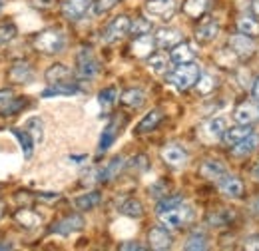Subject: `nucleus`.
<instances>
[{
  "label": "nucleus",
  "mask_w": 259,
  "mask_h": 251,
  "mask_svg": "<svg viewBox=\"0 0 259 251\" xmlns=\"http://www.w3.org/2000/svg\"><path fill=\"white\" fill-rule=\"evenodd\" d=\"M100 201H102L100 191H90V193L78 195V197L74 199V205H76V210H80V212H90V210L96 207Z\"/></svg>",
  "instance_id": "26"
},
{
  "label": "nucleus",
  "mask_w": 259,
  "mask_h": 251,
  "mask_svg": "<svg viewBox=\"0 0 259 251\" xmlns=\"http://www.w3.org/2000/svg\"><path fill=\"white\" fill-rule=\"evenodd\" d=\"M120 249H138V251H142V249H144V245H140L138 241H126V243H122V245H120Z\"/></svg>",
  "instance_id": "51"
},
{
  "label": "nucleus",
  "mask_w": 259,
  "mask_h": 251,
  "mask_svg": "<svg viewBox=\"0 0 259 251\" xmlns=\"http://www.w3.org/2000/svg\"><path fill=\"white\" fill-rule=\"evenodd\" d=\"M72 78V72L64 64H54L46 70V82L48 84H68Z\"/></svg>",
  "instance_id": "21"
},
{
  "label": "nucleus",
  "mask_w": 259,
  "mask_h": 251,
  "mask_svg": "<svg viewBox=\"0 0 259 251\" xmlns=\"http://www.w3.org/2000/svg\"><path fill=\"white\" fill-rule=\"evenodd\" d=\"M26 106V102H24V98H16V100H12L8 106H4L0 112L4 114V116H12V114H16L20 108H24Z\"/></svg>",
  "instance_id": "45"
},
{
  "label": "nucleus",
  "mask_w": 259,
  "mask_h": 251,
  "mask_svg": "<svg viewBox=\"0 0 259 251\" xmlns=\"http://www.w3.org/2000/svg\"><path fill=\"white\" fill-rule=\"evenodd\" d=\"M28 2H30V6L40 8V10H48V8L56 6V0H28Z\"/></svg>",
  "instance_id": "47"
},
{
  "label": "nucleus",
  "mask_w": 259,
  "mask_h": 251,
  "mask_svg": "<svg viewBox=\"0 0 259 251\" xmlns=\"http://www.w3.org/2000/svg\"><path fill=\"white\" fill-rule=\"evenodd\" d=\"M118 2H120V0H94V2H92V12H94L96 16H102V14H106L108 10H112Z\"/></svg>",
  "instance_id": "42"
},
{
  "label": "nucleus",
  "mask_w": 259,
  "mask_h": 251,
  "mask_svg": "<svg viewBox=\"0 0 259 251\" xmlns=\"http://www.w3.org/2000/svg\"><path fill=\"white\" fill-rule=\"evenodd\" d=\"M245 249H257L259 251V235H251L245 241Z\"/></svg>",
  "instance_id": "50"
},
{
  "label": "nucleus",
  "mask_w": 259,
  "mask_h": 251,
  "mask_svg": "<svg viewBox=\"0 0 259 251\" xmlns=\"http://www.w3.org/2000/svg\"><path fill=\"white\" fill-rule=\"evenodd\" d=\"M14 220L18 221L22 227H36V225H40V216L38 214H34V212H30V210H20V212H16L14 214Z\"/></svg>",
  "instance_id": "32"
},
{
  "label": "nucleus",
  "mask_w": 259,
  "mask_h": 251,
  "mask_svg": "<svg viewBox=\"0 0 259 251\" xmlns=\"http://www.w3.org/2000/svg\"><path fill=\"white\" fill-rule=\"evenodd\" d=\"M150 30H152V22L146 20V18H136L130 24V34L132 36H144V34H150Z\"/></svg>",
  "instance_id": "38"
},
{
  "label": "nucleus",
  "mask_w": 259,
  "mask_h": 251,
  "mask_svg": "<svg viewBox=\"0 0 259 251\" xmlns=\"http://www.w3.org/2000/svg\"><path fill=\"white\" fill-rule=\"evenodd\" d=\"M162 159L171 168H184L188 163V152L178 144H167L162 150Z\"/></svg>",
  "instance_id": "10"
},
{
  "label": "nucleus",
  "mask_w": 259,
  "mask_h": 251,
  "mask_svg": "<svg viewBox=\"0 0 259 251\" xmlns=\"http://www.w3.org/2000/svg\"><path fill=\"white\" fill-rule=\"evenodd\" d=\"M251 178H253L255 182H259V161L251 168Z\"/></svg>",
  "instance_id": "53"
},
{
  "label": "nucleus",
  "mask_w": 259,
  "mask_h": 251,
  "mask_svg": "<svg viewBox=\"0 0 259 251\" xmlns=\"http://www.w3.org/2000/svg\"><path fill=\"white\" fill-rule=\"evenodd\" d=\"M257 148H259V136L257 134H251V136L243 138L241 142L233 144L231 154H233L235 157H245V156H249V154H253Z\"/></svg>",
  "instance_id": "17"
},
{
  "label": "nucleus",
  "mask_w": 259,
  "mask_h": 251,
  "mask_svg": "<svg viewBox=\"0 0 259 251\" xmlns=\"http://www.w3.org/2000/svg\"><path fill=\"white\" fill-rule=\"evenodd\" d=\"M148 66L156 72V74H163L167 70V58L163 54H154L148 58Z\"/></svg>",
  "instance_id": "41"
},
{
  "label": "nucleus",
  "mask_w": 259,
  "mask_h": 251,
  "mask_svg": "<svg viewBox=\"0 0 259 251\" xmlns=\"http://www.w3.org/2000/svg\"><path fill=\"white\" fill-rule=\"evenodd\" d=\"M178 10V0H148L146 12L154 18L169 20Z\"/></svg>",
  "instance_id": "5"
},
{
  "label": "nucleus",
  "mask_w": 259,
  "mask_h": 251,
  "mask_svg": "<svg viewBox=\"0 0 259 251\" xmlns=\"http://www.w3.org/2000/svg\"><path fill=\"white\" fill-rule=\"evenodd\" d=\"M130 170H138V172H144V170H148V157L146 156H136L130 159L128 163Z\"/></svg>",
  "instance_id": "46"
},
{
  "label": "nucleus",
  "mask_w": 259,
  "mask_h": 251,
  "mask_svg": "<svg viewBox=\"0 0 259 251\" xmlns=\"http://www.w3.org/2000/svg\"><path fill=\"white\" fill-rule=\"evenodd\" d=\"M237 28H239V32H243V34H247V36H257L259 22L255 18H251V16H241V18L237 20Z\"/></svg>",
  "instance_id": "36"
},
{
  "label": "nucleus",
  "mask_w": 259,
  "mask_h": 251,
  "mask_svg": "<svg viewBox=\"0 0 259 251\" xmlns=\"http://www.w3.org/2000/svg\"><path fill=\"white\" fill-rule=\"evenodd\" d=\"M199 74H201V72H199V66H197V64H194V62L180 64V66L167 76V80H169V84L176 86L178 90H190L192 86H195Z\"/></svg>",
  "instance_id": "2"
},
{
  "label": "nucleus",
  "mask_w": 259,
  "mask_h": 251,
  "mask_svg": "<svg viewBox=\"0 0 259 251\" xmlns=\"http://www.w3.org/2000/svg\"><path fill=\"white\" fill-rule=\"evenodd\" d=\"M0 10H2V0H0Z\"/></svg>",
  "instance_id": "58"
},
{
  "label": "nucleus",
  "mask_w": 259,
  "mask_h": 251,
  "mask_svg": "<svg viewBox=\"0 0 259 251\" xmlns=\"http://www.w3.org/2000/svg\"><path fill=\"white\" fill-rule=\"evenodd\" d=\"M130 24H132L130 18L124 16V14L118 16V18H114V20L106 26V30H104V42H106V44H112V42L124 38L130 32Z\"/></svg>",
  "instance_id": "6"
},
{
  "label": "nucleus",
  "mask_w": 259,
  "mask_h": 251,
  "mask_svg": "<svg viewBox=\"0 0 259 251\" xmlns=\"http://www.w3.org/2000/svg\"><path fill=\"white\" fill-rule=\"evenodd\" d=\"M229 46H231V50L237 54V58H249V56L253 54V50H255V44H253L251 36H247V34H243V32L231 36V38H229Z\"/></svg>",
  "instance_id": "9"
},
{
  "label": "nucleus",
  "mask_w": 259,
  "mask_h": 251,
  "mask_svg": "<svg viewBox=\"0 0 259 251\" xmlns=\"http://www.w3.org/2000/svg\"><path fill=\"white\" fill-rule=\"evenodd\" d=\"M90 8H92V0H64L62 2V14L72 22L80 20Z\"/></svg>",
  "instance_id": "8"
},
{
  "label": "nucleus",
  "mask_w": 259,
  "mask_h": 251,
  "mask_svg": "<svg viewBox=\"0 0 259 251\" xmlns=\"http://www.w3.org/2000/svg\"><path fill=\"white\" fill-rule=\"evenodd\" d=\"M2 214H4V203L0 201V218H2Z\"/></svg>",
  "instance_id": "57"
},
{
  "label": "nucleus",
  "mask_w": 259,
  "mask_h": 251,
  "mask_svg": "<svg viewBox=\"0 0 259 251\" xmlns=\"http://www.w3.org/2000/svg\"><path fill=\"white\" fill-rule=\"evenodd\" d=\"M156 44L160 48H174L176 44L182 42V34L176 30V28H160L156 32Z\"/></svg>",
  "instance_id": "20"
},
{
  "label": "nucleus",
  "mask_w": 259,
  "mask_h": 251,
  "mask_svg": "<svg viewBox=\"0 0 259 251\" xmlns=\"http://www.w3.org/2000/svg\"><path fill=\"white\" fill-rule=\"evenodd\" d=\"M12 132V136L18 140V144L22 146V152H24V157H32V152H34V142L32 136L26 132V130H18V128H12L10 130Z\"/></svg>",
  "instance_id": "27"
},
{
  "label": "nucleus",
  "mask_w": 259,
  "mask_h": 251,
  "mask_svg": "<svg viewBox=\"0 0 259 251\" xmlns=\"http://www.w3.org/2000/svg\"><path fill=\"white\" fill-rule=\"evenodd\" d=\"M148 241L154 249H169L171 247V235L167 233V227H154L148 233Z\"/></svg>",
  "instance_id": "16"
},
{
  "label": "nucleus",
  "mask_w": 259,
  "mask_h": 251,
  "mask_svg": "<svg viewBox=\"0 0 259 251\" xmlns=\"http://www.w3.org/2000/svg\"><path fill=\"white\" fill-rule=\"evenodd\" d=\"M120 214L122 216H126V218H132V220H138V218H142L144 216V205L138 201V199H128V201H124L122 203V207H120Z\"/></svg>",
  "instance_id": "31"
},
{
  "label": "nucleus",
  "mask_w": 259,
  "mask_h": 251,
  "mask_svg": "<svg viewBox=\"0 0 259 251\" xmlns=\"http://www.w3.org/2000/svg\"><path fill=\"white\" fill-rule=\"evenodd\" d=\"M253 8H255V12L259 14V0H253Z\"/></svg>",
  "instance_id": "55"
},
{
  "label": "nucleus",
  "mask_w": 259,
  "mask_h": 251,
  "mask_svg": "<svg viewBox=\"0 0 259 251\" xmlns=\"http://www.w3.org/2000/svg\"><path fill=\"white\" fill-rule=\"evenodd\" d=\"M218 188H220V191L226 197H231V199H237V197L243 195V184H241V180L235 178V176H229V174L222 176L218 180Z\"/></svg>",
  "instance_id": "11"
},
{
  "label": "nucleus",
  "mask_w": 259,
  "mask_h": 251,
  "mask_svg": "<svg viewBox=\"0 0 259 251\" xmlns=\"http://www.w3.org/2000/svg\"><path fill=\"white\" fill-rule=\"evenodd\" d=\"M169 58L171 62L176 64H188V62H194L195 58V48L190 44V42H180L171 48L169 52Z\"/></svg>",
  "instance_id": "15"
},
{
  "label": "nucleus",
  "mask_w": 259,
  "mask_h": 251,
  "mask_svg": "<svg viewBox=\"0 0 259 251\" xmlns=\"http://www.w3.org/2000/svg\"><path fill=\"white\" fill-rule=\"evenodd\" d=\"M158 218H160V223H162L163 227H167V229H180V227H184L186 223H190V221L194 220V210L190 205L180 203L178 207H171L167 212L158 214Z\"/></svg>",
  "instance_id": "3"
},
{
  "label": "nucleus",
  "mask_w": 259,
  "mask_h": 251,
  "mask_svg": "<svg viewBox=\"0 0 259 251\" xmlns=\"http://www.w3.org/2000/svg\"><path fill=\"white\" fill-rule=\"evenodd\" d=\"M66 44L64 32L50 28V30H42L34 38V48L42 54H58Z\"/></svg>",
  "instance_id": "1"
},
{
  "label": "nucleus",
  "mask_w": 259,
  "mask_h": 251,
  "mask_svg": "<svg viewBox=\"0 0 259 251\" xmlns=\"http://www.w3.org/2000/svg\"><path fill=\"white\" fill-rule=\"evenodd\" d=\"M231 220H233V214H229L227 210H224V212L213 214V216L209 218V223H211V225H215V227H226Z\"/></svg>",
  "instance_id": "44"
},
{
  "label": "nucleus",
  "mask_w": 259,
  "mask_h": 251,
  "mask_svg": "<svg viewBox=\"0 0 259 251\" xmlns=\"http://www.w3.org/2000/svg\"><path fill=\"white\" fill-rule=\"evenodd\" d=\"M195 88H197V92L201 96L211 94L215 90V78L211 74H199V78L195 82Z\"/></svg>",
  "instance_id": "35"
},
{
  "label": "nucleus",
  "mask_w": 259,
  "mask_h": 251,
  "mask_svg": "<svg viewBox=\"0 0 259 251\" xmlns=\"http://www.w3.org/2000/svg\"><path fill=\"white\" fill-rule=\"evenodd\" d=\"M180 203H184L182 195H178V193H176V195H171V197H169V195H167V197L163 195L162 199L158 201V205H156V212H158V214H162V212H167V210H171V207H178Z\"/></svg>",
  "instance_id": "39"
},
{
  "label": "nucleus",
  "mask_w": 259,
  "mask_h": 251,
  "mask_svg": "<svg viewBox=\"0 0 259 251\" xmlns=\"http://www.w3.org/2000/svg\"><path fill=\"white\" fill-rule=\"evenodd\" d=\"M218 34H220V24L215 20H205L195 28V38L199 42H211L218 38Z\"/></svg>",
  "instance_id": "23"
},
{
  "label": "nucleus",
  "mask_w": 259,
  "mask_h": 251,
  "mask_svg": "<svg viewBox=\"0 0 259 251\" xmlns=\"http://www.w3.org/2000/svg\"><path fill=\"white\" fill-rule=\"evenodd\" d=\"M257 114H259V104H257Z\"/></svg>",
  "instance_id": "59"
},
{
  "label": "nucleus",
  "mask_w": 259,
  "mask_h": 251,
  "mask_svg": "<svg viewBox=\"0 0 259 251\" xmlns=\"http://www.w3.org/2000/svg\"><path fill=\"white\" fill-rule=\"evenodd\" d=\"M251 94L259 100V78H255V82H253V86H251Z\"/></svg>",
  "instance_id": "52"
},
{
  "label": "nucleus",
  "mask_w": 259,
  "mask_h": 251,
  "mask_svg": "<svg viewBox=\"0 0 259 251\" xmlns=\"http://www.w3.org/2000/svg\"><path fill=\"white\" fill-rule=\"evenodd\" d=\"M118 100V90L114 88V86H110V88H104L100 94H98V104L104 108V110H110L112 106H114V102Z\"/></svg>",
  "instance_id": "37"
},
{
  "label": "nucleus",
  "mask_w": 259,
  "mask_h": 251,
  "mask_svg": "<svg viewBox=\"0 0 259 251\" xmlns=\"http://www.w3.org/2000/svg\"><path fill=\"white\" fill-rule=\"evenodd\" d=\"M251 134H253L251 124H247V126L237 124L235 128H227L226 134H224V142H226L227 146H233V144L241 142L243 138H247V136H251Z\"/></svg>",
  "instance_id": "24"
},
{
  "label": "nucleus",
  "mask_w": 259,
  "mask_h": 251,
  "mask_svg": "<svg viewBox=\"0 0 259 251\" xmlns=\"http://www.w3.org/2000/svg\"><path fill=\"white\" fill-rule=\"evenodd\" d=\"M124 168V159L118 156L114 157L110 163H106V168L102 170V172H98V180L100 182H110V180H114L116 176H118V172Z\"/></svg>",
  "instance_id": "28"
},
{
  "label": "nucleus",
  "mask_w": 259,
  "mask_h": 251,
  "mask_svg": "<svg viewBox=\"0 0 259 251\" xmlns=\"http://www.w3.org/2000/svg\"><path fill=\"white\" fill-rule=\"evenodd\" d=\"M76 72H78V76L84 78V80H92L98 72H100V64H98V60L94 58L92 50L82 48V50L76 54Z\"/></svg>",
  "instance_id": "4"
},
{
  "label": "nucleus",
  "mask_w": 259,
  "mask_h": 251,
  "mask_svg": "<svg viewBox=\"0 0 259 251\" xmlns=\"http://www.w3.org/2000/svg\"><path fill=\"white\" fill-rule=\"evenodd\" d=\"M205 10H207V0H186L184 4V12L192 18H199Z\"/></svg>",
  "instance_id": "34"
},
{
  "label": "nucleus",
  "mask_w": 259,
  "mask_h": 251,
  "mask_svg": "<svg viewBox=\"0 0 259 251\" xmlns=\"http://www.w3.org/2000/svg\"><path fill=\"white\" fill-rule=\"evenodd\" d=\"M24 130L32 136V140L36 142V144H40V142L44 140V124H42L40 118H30V120H26Z\"/></svg>",
  "instance_id": "33"
},
{
  "label": "nucleus",
  "mask_w": 259,
  "mask_h": 251,
  "mask_svg": "<svg viewBox=\"0 0 259 251\" xmlns=\"http://www.w3.org/2000/svg\"><path fill=\"white\" fill-rule=\"evenodd\" d=\"M8 78H10V82H14V84H26V82H30V80L34 78L30 64L16 62L14 66H12V68H10V72H8Z\"/></svg>",
  "instance_id": "18"
},
{
  "label": "nucleus",
  "mask_w": 259,
  "mask_h": 251,
  "mask_svg": "<svg viewBox=\"0 0 259 251\" xmlns=\"http://www.w3.org/2000/svg\"><path fill=\"white\" fill-rule=\"evenodd\" d=\"M84 227V218L82 216H68L64 220L56 221L54 225H52V233H58V235H70V233H74V231H80Z\"/></svg>",
  "instance_id": "12"
},
{
  "label": "nucleus",
  "mask_w": 259,
  "mask_h": 251,
  "mask_svg": "<svg viewBox=\"0 0 259 251\" xmlns=\"http://www.w3.org/2000/svg\"><path fill=\"white\" fill-rule=\"evenodd\" d=\"M227 170L226 165L220 161V159H207V161H203L201 163V168H199V176L203 178V180H209V182H218L222 176H226Z\"/></svg>",
  "instance_id": "13"
},
{
  "label": "nucleus",
  "mask_w": 259,
  "mask_h": 251,
  "mask_svg": "<svg viewBox=\"0 0 259 251\" xmlns=\"http://www.w3.org/2000/svg\"><path fill=\"white\" fill-rule=\"evenodd\" d=\"M78 92V86L68 82V84H50V88H46L42 92V98H52V96H70Z\"/></svg>",
  "instance_id": "29"
},
{
  "label": "nucleus",
  "mask_w": 259,
  "mask_h": 251,
  "mask_svg": "<svg viewBox=\"0 0 259 251\" xmlns=\"http://www.w3.org/2000/svg\"><path fill=\"white\" fill-rule=\"evenodd\" d=\"M226 130H227V122L226 118H222V116H215V118H211V120H207L203 124V134L209 140H222L224 134H226Z\"/></svg>",
  "instance_id": "19"
},
{
  "label": "nucleus",
  "mask_w": 259,
  "mask_h": 251,
  "mask_svg": "<svg viewBox=\"0 0 259 251\" xmlns=\"http://www.w3.org/2000/svg\"><path fill=\"white\" fill-rule=\"evenodd\" d=\"M120 102H122L124 106H128V108H140V106L146 102V94H144L142 90H138V88H132V90H126V92L122 94Z\"/></svg>",
  "instance_id": "30"
},
{
  "label": "nucleus",
  "mask_w": 259,
  "mask_h": 251,
  "mask_svg": "<svg viewBox=\"0 0 259 251\" xmlns=\"http://www.w3.org/2000/svg\"><path fill=\"white\" fill-rule=\"evenodd\" d=\"M122 126H124V120H122V118H114V120H110V124L104 128V132H102V136H100V142H98V154H104V152L114 144V140L118 138Z\"/></svg>",
  "instance_id": "7"
},
{
  "label": "nucleus",
  "mask_w": 259,
  "mask_h": 251,
  "mask_svg": "<svg viewBox=\"0 0 259 251\" xmlns=\"http://www.w3.org/2000/svg\"><path fill=\"white\" fill-rule=\"evenodd\" d=\"M0 249H12V245L10 243H0Z\"/></svg>",
  "instance_id": "54"
},
{
  "label": "nucleus",
  "mask_w": 259,
  "mask_h": 251,
  "mask_svg": "<svg viewBox=\"0 0 259 251\" xmlns=\"http://www.w3.org/2000/svg\"><path fill=\"white\" fill-rule=\"evenodd\" d=\"M253 210H255V212H257V214H259V199H257V201H255V203H253Z\"/></svg>",
  "instance_id": "56"
},
{
  "label": "nucleus",
  "mask_w": 259,
  "mask_h": 251,
  "mask_svg": "<svg viewBox=\"0 0 259 251\" xmlns=\"http://www.w3.org/2000/svg\"><path fill=\"white\" fill-rule=\"evenodd\" d=\"M257 108H253L251 104H241V106H237L235 110H233V120H235V124H251L255 118H257Z\"/></svg>",
  "instance_id": "25"
},
{
  "label": "nucleus",
  "mask_w": 259,
  "mask_h": 251,
  "mask_svg": "<svg viewBox=\"0 0 259 251\" xmlns=\"http://www.w3.org/2000/svg\"><path fill=\"white\" fill-rule=\"evenodd\" d=\"M154 46H156L154 36H150V34L136 36V40L132 44V54L138 56V58H150V54L154 52Z\"/></svg>",
  "instance_id": "14"
},
{
  "label": "nucleus",
  "mask_w": 259,
  "mask_h": 251,
  "mask_svg": "<svg viewBox=\"0 0 259 251\" xmlns=\"http://www.w3.org/2000/svg\"><path fill=\"white\" fill-rule=\"evenodd\" d=\"M16 36V26L12 22H0V44L10 42Z\"/></svg>",
  "instance_id": "43"
},
{
  "label": "nucleus",
  "mask_w": 259,
  "mask_h": 251,
  "mask_svg": "<svg viewBox=\"0 0 259 251\" xmlns=\"http://www.w3.org/2000/svg\"><path fill=\"white\" fill-rule=\"evenodd\" d=\"M163 120V114L160 110H152L150 114H146L142 120H140V124L136 126V134H148V132H154L160 122Z\"/></svg>",
  "instance_id": "22"
},
{
  "label": "nucleus",
  "mask_w": 259,
  "mask_h": 251,
  "mask_svg": "<svg viewBox=\"0 0 259 251\" xmlns=\"http://www.w3.org/2000/svg\"><path fill=\"white\" fill-rule=\"evenodd\" d=\"M36 199H40V201H56V199H60V193H52V191H44V193H36Z\"/></svg>",
  "instance_id": "49"
},
{
  "label": "nucleus",
  "mask_w": 259,
  "mask_h": 251,
  "mask_svg": "<svg viewBox=\"0 0 259 251\" xmlns=\"http://www.w3.org/2000/svg\"><path fill=\"white\" fill-rule=\"evenodd\" d=\"M207 247V237L201 233V231H195V233H192L190 235V239L186 241V249H205Z\"/></svg>",
  "instance_id": "40"
},
{
  "label": "nucleus",
  "mask_w": 259,
  "mask_h": 251,
  "mask_svg": "<svg viewBox=\"0 0 259 251\" xmlns=\"http://www.w3.org/2000/svg\"><path fill=\"white\" fill-rule=\"evenodd\" d=\"M12 100H14L12 90H0V110H2L4 106H8Z\"/></svg>",
  "instance_id": "48"
}]
</instances>
